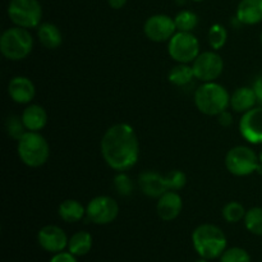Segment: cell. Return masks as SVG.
<instances>
[{
	"instance_id": "cell-1",
	"label": "cell",
	"mask_w": 262,
	"mask_h": 262,
	"mask_svg": "<svg viewBox=\"0 0 262 262\" xmlns=\"http://www.w3.org/2000/svg\"><path fill=\"white\" fill-rule=\"evenodd\" d=\"M101 155L117 171L133 168L140 158V142L132 125L118 123L106 129L101 138Z\"/></svg>"
},
{
	"instance_id": "cell-2",
	"label": "cell",
	"mask_w": 262,
	"mask_h": 262,
	"mask_svg": "<svg viewBox=\"0 0 262 262\" xmlns=\"http://www.w3.org/2000/svg\"><path fill=\"white\" fill-rule=\"evenodd\" d=\"M192 245L197 255L205 260H215L227 250L228 239L217 225L201 224L192 233Z\"/></svg>"
},
{
	"instance_id": "cell-3",
	"label": "cell",
	"mask_w": 262,
	"mask_h": 262,
	"mask_svg": "<svg viewBox=\"0 0 262 262\" xmlns=\"http://www.w3.org/2000/svg\"><path fill=\"white\" fill-rule=\"evenodd\" d=\"M196 107L205 115L216 117L230 105V95L224 86L212 82H204L194 92Z\"/></svg>"
},
{
	"instance_id": "cell-4",
	"label": "cell",
	"mask_w": 262,
	"mask_h": 262,
	"mask_svg": "<svg viewBox=\"0 0 262 262\" xmlns=\"http://www.w3.org/2000/svg\"><path fill=\"white\" fill-rule=\"evenodd\" d=\"M17 151L20 161L30 168H40L50 156V146L46 138L41 133L31 130L18 140Z\"/></svg>"
},
{
	"instance_id": "cell-5",
	"label": "cell",
	"mask_w": 262,
	"mask_h": 262,
	"mask_svg": "<svg viewBox=\"0 0 262 262\" xmlns=\"http://www.w3.org/2000/svg\"><path fill=\"white\" fill-rule=\"evenodd\" d=\"M32 48L33 38L27 28L14 26L5 30L0 37V51L9 60H23L30 55Z\"/></svg>"
},
{
	"instance_id": "cell-6",
	"label": "cell",
	"mask_w": 262,
	"mask_h": 262,
	"mask_svg": "<svg viewBox=\"0 0 262 262\" xmlns=\"http://www.w3.org/2000/svg\"><path fill=\"white\" fill-rule=\"evenodd\" d=\"M8 17L14 26L23 28H37L41 25L42 7L38 0H10Z\"/></svg>"
},
{
	"instance_id": "cell-7",
	"label": "cell",
	"mask_w": 262,
	"mask_h": 262,
	"mask_svg": "<svg viewBox=\"0 0 262 262\" xmlns=\"http://www.w3.org/2000/svg\"><path fill=\"white\" fill-rule=\"evenodd\" d=\"M258 165V155L247 146L232 147L225 156V166L228 171L235 177L251 176L252 173H256Z\"/></svg>"
},
{
	"instance_id": "cell-8",
	"label": "cell",
	"mask_w": 262,
	"mask_h": 262,
	"mask_svg": "<svg viewBox=\"0 0 262 262\" xmlns=\"http://www.w3.org/2000/svg\"><path fill=\"white\" fill-rule=\"evenodd\" d=\"M168 51L177 63H193L200 54V41L192 32L177 31L168 41Z\"/></svg>"
},
{
	"instance_id": "cell-9",
	"label": "cell",
	"mask_w": 262,
	"mask_h": 262,
	"mask_svg": "<svg viewBox=\"0 0 262 262\" xmlns=\"http://www.w3.org/2000/svg\"><path fill=\"white\" fill-rule=\"evenodd\" d=\"M194 78L200 82H212L219 78L224 69V60L215 50L200 53L192 63Z\"/></svg>"
},
{
	"instance_id": "cell-10",
	"label": "cell",
	"mask_w": 262,
	"mask_h": 262,
	"mask_svg": "<svg viewBox=\"0 0 262 262\" xmlns=\"http://www.w3.org/2000/svg\"><path fill=\"white\" fill-rule=\"evenodd\" d=\"M119 215V205L110 196H97L86 206V216L96 225H107Z\"/></svg>"
},
{
	"instance_id": "cell-11",
	"label": "cell",
	"mask_w": 262,
	"mask_h": 262,
	"mask_svg": "<svg viewBox=\"0 0 262 262\" xmlns=\"http://www.w3.org/2000/svg\"><path fill=\"white\" fill-rule=\"evenodd\" d=\"M143 32L148 40L154 42L169 41L177 32L174 18L168 14H154L146 19L143 25Z\"/></svg>"
},
{
	"instance_id": "cell-12",
	"label": "cell",
	"mask_w": 262,
	"mask_h": 262,
	"mask_svg": "<svg viewBox=\"0 0 262 262\" xmlns=\"http://www.w3.org/2000/svg\"><path fill=\"white\" fill-rule=\"evenodd\" d=\"M239 132L252 145L262 143V106H255L243 113L239 120Z\"/></svg>"
},
{
	"instance_id": "cell-13",
	"label": "cell",
	"mask_w": 262,
	"mask_h": 262,
	"mask_svg": "<svg viewBox=\"0 0 262 262\" xmlns=\"http://www.w3.org/2000/svg\"><path fill=\"white\" fill-rule=\"evenodd\" d=\"M68 241L66 232L58 225H45L37 233V242L43 251L50 253L63 252L68 248Z\"/></svg>"
},
{
	"instance_id": "cell-14",
	"label": "cell",
	"mask_w": 262,
	"mask_h": 262,
	"mask_svg": "<svg viewBox=\"0 0 262 262\" xmlns=\"http://www.w3.org/2000/svg\"><path fill=\"white\" fill-rule=\"evenodd\" d=\"M138 188L145 196L151 199H159L166 191H169L166 186L165 176H161L158 171L146 170L138 176Z\"/></svg>"
},
{
	"instance_id": "cell-15",
	"label": "cell",
	"mask_w": 262,
	"mask_h": 262,
	"mask_svg": "<svg viewBox=\"0 0 262 262\" xmlns=\"http://www.w3.org/2000/svg\"><path fill=\"white\" fill-rule=\"evenodd\" d=\"M183 209V200L177 191H166L159 197L156 211L159 217L164 222H173L181 215Z\"/></svg>"
},
{
	"instance_id": "cell-16",
	"label": "cell",
	"mask_w": 262,
	"mask_h": 262,
	"mask_svg": "<svg viewBox=\"0 0 262 262\" xmlns=\"http://www.w3.org/2000/svg\"><path fill=\"white\" fill-rule=\"evenodd\" d=\"M8 94L17 104H30L36 95L35 84L28 77L15 76L9 81Z\"/></svg>"
},
{
	"instance_id": "cell-17",
	"label": "cell",
	"mask_w": 262,
	"mask_h": 262,
	"mask_svg": "<svg viewBox=\"0 0 262 262\" xmlns=\"http://www.w3.org/2000/svg\"><path fill=\"white\" fill-rule=\"evenodd\" d=\"M241 25L253 26L262 22V0H241L235 12Z\"/></svg>"
},
{
	"instance_id": "cell-18",
	"label": "cell",
	"mask_w": 262,
	"mask_h": 262,
	"mask_svg": "<svg viewBox=\"0 0 262 262\" xmlns=\"http://www.w3.org/2000/svg\"><path fill=\"white\" fill-rule=\"evenodd\" d=\"M20 117H22L26 129L31 130V132H38L48 124V113L41 105L37 104L28 105L23 110Z\"/></svg>"
},
{
	"instance_id": "cell-19",
	"label": "cell",
	"mask_w": 262,
	"mask_h": 262,
	"mask_svg": "<svg viewBox=\"0 0 262 262\" xmlns=\"http://www.w3.org/2000/svg\"><path fill=\"white\" fill-rule=\"evenodd\" d=\"M256 104H257V97H256V92L253 87H239L230 95L229 106L235 113H242L243 114V113L255 107Z\"/></svg>"
},
{
	"instance_id": "cell-20",
	"label": "cell",
	"mask_w": 262,
	"mask_h": 262,
	"mask_svg": "<svg viewBox=\"0 0 262 262\" xmlns=\"http://www.w3.org/2000/svg\"><path fill=\"white\" fill-rule=\"evenodd\" d=\"M37 37L41 45L46 49L55 50L63 42V35L59 27L54 23L43 22L37 27Z\"/></svg>"
},
{
	"instance_id": "cell-21",
	"label": "cell",
	"mask_w": 262,
	"mask_h": 262,
	"mask_svg": "<svg viewBox=\"0 0 262 262\" xmlns=\"http://www.w3.org/2000/svg\"><path fill=\"white\" fill-rule=\"evenodd\" d=\"M58 214L63 222L78 223L86 216V207L77 200H66L59 205Z\"/></svg>"
},
{
	"instance_id": "cell-22",
	"label": "cell",
	"mask_w": 262,
	"mask_h": 262,
	"mask_svg": "<svg viewBox=\"0 0 262 262\" xmlns=\"http://www.w3.org/2000/svg\"><path fill=\"white\" fill-rule=\"evenodd\" d=\"M92 243H94L92 235L86 230H79L69 238L68 251L76 257H82L91 251Z\"/></svg>"
},
{
	"instance_id": "cell-23",
	"label": "cell",
	"mask_w": 262,
	"mask_h": 262,
	"mask_svg": "<svg viewBox=\"0 0 262 262\" xmlns=\"http://www.w3.org/2000/svg\"><path fill=\"white\" fill-rule=\"evenodd\" d=\"M168 79L171 84L177 87L187 86L194 79L193 69L188 64L178 63L169 71Z\"/></svg>"
},
{
	"instance_id": "cell-24",
	"label": "cell",
	"mask_w": 262,
	"mask_h": 262,
	"mask_svg": "<svg viewBox=\"0 0 262 262\" xmlns=\"http://www.w3.org/2000/svg\"><path fill=\"white\" fill-rule=\"evenodd\" d=\"M177 31L182 32H192L199 25V17L194 12L189 9H183L174 17Z\"/></svg>"
},
{
	"instance_id": "cell-25",
	"label": "cell",
	"mask_w": 262,
	"mask_h": 262,
	"mask_svg": "<svg viewBox=\"0 0 262 262\" xmlns=\"http://www.w3.org/2000/svg\"><path fill=\"white\" fill-rule=\"evenodd\" d=\"M246 212L247 211H246L245 206L238 201L228 202L222 210L223 219L229 223V224H234V223L241 222V220H245Z\"/></svg>"
},
{
	"instance_id": "cell-26",
	"label": "cell",
	"mask_w": 262,
	"mask_h": 262,
	"mask_svg": "<svg viewBox=\"0 0 262 262\" xmlns=\"http://www.w3.org/2000/svg\"><path fill=\"white\" fill-rule=\"evenodd\" d=\"M245 225L248 232L262 237V207H252L246 212Z\"/></svg>"
},
{
	"instance_id": "cell-27",
	"label": "cell",
	"mask_w": 262,
	"mask_h": 262,
	"mask_svg": "<svg viewBox=\"0 0 262 262\" xmlns=\"http://www.w3.org/2000/svg\"><path fill=\"white\" fill-rule=\"evenodd\" d=\"M113 186L117 193L122 197H128L133 193L135 191V183H133L132 178L124 171H119L117 176L114 177L113 181Z\"/></svg>"
},
{
	"instance_id": "cell-28",
	"label": "cell",
	"mask_w": 262,
	"mask_h": 262,
	"mask_svg": "<svg viewBox=\"0 0 262 262\" xmlns=\"http://www.w3.org/2000/svg\"><path fill=\"white\" fill-rule=\"evenodd\" d=\"M207 38H209V43L211 46V49H214L216 51L219 49H222L225 45V42H227L228 32L224 26L216 23V25H212L210 27L209 33H207Z\"/></svg>"
},
{
	"instance_id": "cell-29",
	"label": "cell",
	"mask_w": 262,
	"mask_h": 262,
	"mask_svg": "<svg viewBox=\"0 0 262 262\" xmlns=\"http://www.w3.org/2000/svg\"><path fill=\"white\" fill-rule=\"evenodd\" d=\"M5 130H7L8 136L12 137L13 140L18 141L26 132L25 124H23L22 117H17V115H10L5 120Z\"/></svg>"
},
{
	"instance_id": "cell-30",
	"label": "cell",
	"mask_w": 262,
	"mask_h": 262,
	"mask_svg": "<svg viewBox=\"0 0 262 262\" xmlns=\"http://www.w3.org/2000/svg\"><path fill=\"white\" fill-rule=\"evenodd\" d=\"M220 262H251V256L245 248L230 247L220 256Z\"/></svg>"
},
{
	"instance_id": "cell-31",
	"label": "cell",
	"mask_w": 262,
	"mask_h": 262,
	"mask_svg": "<svg viewBox=\"0 0 262 262\" xmlns=\"http://www.w3.org/2000/svg\"><path fill=\"white\" fill-rule=\"evenodd\" d=\"M169 191H181L187 184V176L182 170H171L165 176Z\"/></svg>"
},
{
	"instance_id": "cell-32",
	"label": "cell",
	"mask_w": 262,
	"mask_h": 262,
	"mask_svg": "<svg viewBox=\"0 0 262 262\" xmlns=\"http://www.w3.org/2000/svg\"><path fill=\"white\" fill-rule=\"evenodd\" d=\"M49 262H78V260H77L76 256L72 255L69 251L68 252L63 251V252L55 253Z\"/></svg>"
},
{
	"instance_id": "cell-33",
	"label": "cell",
	"mask_w": 262,
	"mask_h": 262,
	"mask_svg": "<svg viewBox=\"0 0 262 262\" xmlns=\"http://www.w3.org/2000/svg\"><path fill=\"white\" fill-rule=\"evenodd\" d=\"M216 117H217V122H219V124L222 125V127L227 128L233 124V115L232 113L228 112V109L220 113V114L216 115Z\"/></svg>"
},
{
	"instance_id": "cell-34",
	"label": "cell",
	"mask_w": 262,
	"mask_h": 262,
	"mask_svg": "<svg viewBox=\"0 0 262 262\" xmlns=\"http://www.w3.org/2000/svg\"><path fill=\"white\" fill-rule=\"evenodd\" d=\"M253 90L256 92V97H257V104L262 106V74L256 78L255 83H253Z\"/></svg>"
},
{
	"instance_id": "cell-35",
	"label": "cell",
	"mask_w": 262,
	"mask_h": 262,
	"mask_svg": "<svg viewBox=\"0 0 262 262\" xmlns=\"http://www.w3.org/2000/svg\"><path fill=\"white\" fill-rule=\"evenodd\" d=\"M128 0H107V4H109L110 8L113 9L118 10V9H122V8L125 7Z\"/></svg>"
},
{
	"instance_id": "cell-36",
	"label": "cell",
	"mask_w": 262,
	"mask_h": 262,
	"mask_svg": "<svg viewBox=\"0 0 262 262\" xmlns=\"http://www.w3.org/2000/svg\"><path fill=\"white\" fill-rule=\"evenodd\" d=\"M194 262H209V260H205V258H200V260H196Z\"/></svg>"
},
{
	"instance_id": "cell-37",
	"label": "cell",
	"mask_w": 262,
	"mask_h": 262,
	"mask_svg": "<svg viewBox=\"0 0 262 262\" xmlns=\"http://www.w3.org/2000/svg\"><path fill=\"white\" fill-rule=\"evenodd\" d=\"M258 160H260V163L262 164V150H261V152L258 154Z\"/></svg>"
},
{
	"instance_id": "cell-38",
	"label": "cell",
	"mask_w": 262,
	"mask_h": 262,
	"mask_svg": "<svg viewBox=\"0 0 262 262\" xmlns=\"http://www.w3.org/2000/svg\"><path fill=\"white\" fill-rule=\"evenodd\" d=\"M186 2L187 0H177V3H178V4H184Z\"/></svg>"
},
{
	"instance_id": "cell-39",
	"label": "cell",
	"mask_w": 262,
	"mask_h": 262,
	"mask_svg": "<svg viewBox=\"0 0 262 262\" xmlns=\"http://www.w3.org/2000/svg\"><path fill=\"white\" fill-rule=\"evenodd\" d=\"M191 2H194V3H200V2H204V0H191Z\"/></svg>"
},
{
	"instance_id": "cell-40",
	"label": "cell",
	"mask_w": 262,
	"mask_h": 262,
	"mask_svg": "<svg viewBox=\"0 0 262 262\" xmlns=\"http://www.w3.org/2000/svg\"><path fill=\"white\" fill-rule=\"evenodd\" d=\"M260 38H261V43H262V31H261V36H260Z\"/></svg>"
}]
</instances>
